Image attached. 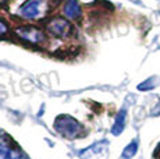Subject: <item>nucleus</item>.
<instances>
[{"label": "nucleus", "instance_id": "7ed1b4c3", "mask_svg": "<svg viewBox=\"0 0 160 159\" xmlns=\"http://www.w3.org/2000/svg\"><path fill=\"white\" fill-rule=\"evenodd\" d=\"M8 31V28H7V25H6V23H3L2 20H0V35L2 33H6Z\"/></svg>", "mask_w": 160, "mask_h": 159}, {"label": "nucleus", "instance_id": "20e7f679", "mask_svg": "<svg viewBox=\"0 0 160 159\" xmlns=\"http://www.w3.org/2000/svg\"><path fill=\"white\" fill-rule=\"evenodd\" d=\"M3 2H6V0H0V3H3Z\"/></svg>", "mask_w": 160, "mask_h": 159}, {"label": "nucleus", "instance_id": "f257e3e1", "mask_svg": "<svg viewBox=\"0 0 160 159\" xmlns=\"http://www.w3.org/2000/svg\"><path fill=\"white\" fill-rule=\"evenodd\" d=\"M15 32H17V35L20 36L21 39L29 41V42H32V44L43 41V32H42L41 29H38L36 27H32V25L20 27V28L15 29Z\"/></svg>", "mask_w": 160, "mask_h": 159}, {"label": "nucleus", "instance_id": "f03ea898", "mask_svg": "<svg viewBox=\"0 0 160 159\" xmlns=\"http://www.w3.org/2000/svg\"><path fill=\"white\" fill-rule=\"evenodd\" d=\"M48 29L56 36H67L72 31V27L64 18H54L48 24Z\"/></svg>", "mask_w": 160, "mask_h": 159}]
</instances>
